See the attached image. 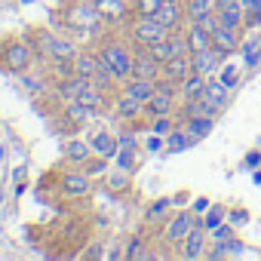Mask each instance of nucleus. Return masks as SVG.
Segmentation results:
<instances>
[{"label": "nucleus", "mask_w": 261, "mask_h": 261, "mask_svg": "<svg viewBox=\"0 0 261 261\" xmlns=\"http://www.w3.org/2000/svg\"><path fill=\"white\" fill-rule=\"evenodd\" d=\"M34 43L53 62H74V56H77L74 43L65 40V37H59V34H53V31H34Z\"/></svg>", "instance_id": "1"}, {"label": "nucleus", "mask_w": 261, "mask_h": 261, "mask_svg": "<svg viewBox=\"0 0 261 261\" xmlns=\"http://www.w3.org/2000/svg\"><path fill=\"white\" fill-rule=\"evenodd\" d=\"M98 56L111 65V71L117 74V80H129V77H133V62H136V56L129 53L123 43L108 40V43L101 46V53H98Z\"/></svg>", "instance_id": "2"}, {"label": "nucleus", "mask_w": 261, "mask_h": 261, "mask_svg": "<svg viewBox=\"0 0 261 261\" xmlns=\"http://www.w3.org/2000/svg\"><path fill=\"white\" fill-rule=\"evenodd\" d=\"M65 22L74 28V31H95L98 22H105L98 16V10L92 7V0H74V4L65 10Z\"/></svg>", "instance_id": "3"}, {"label": "nucleus", "mask_w": 261, "mask_h": 261, "mask_svg": "<svg viewBox=\"0 0 261 261\" xmlns=\"http://www.w3.org/2000/svg\"><path fill=\"white\" fill-rule=\"evenodd\" d=\"M169 34H172V31H166V28L157 22V16H139L136 25H133V37H136L139 46H151V43H157V40H163V37H169Z\"/></svg>", "instance_id": "4"}, {"label": "nucleus", "mask_w": 261, "mask_h": 261, "mask_svg": "<svg viewBox=\"0 0 261 261\" xmlns=\"http://www.w3.org/2000/svg\"><path fill=\"white\" fill-rule=\"evenodd\" d=\"M172 108H175V83L157 80V92L145 101V111L151 117H160V114H172Z\"/></svg>", "instance_id": "5"}, {"label": "nucleus", "mask_w": 261, "mask_h": 261, "mask_svg": "<svg viewBox=\"0 0 261 261\" xmlns=\"http://www.w3.org/2000/svg\"><path fill=\"white\" fill-rule=\"evenodd\" d=\"M28 65H31V46L22 43V40L7 43V49H4V68L13 71V74H22Z\"/></svg>", "instance_id": "6"}, {"label": "nucleus", "mask_w": 261, "mask_h": 261, "mask_svg": "<svg viewBox=\"0 0 261 261\" xmlns=\"http://www.w3.org/2000/svg\"><path fill=\"white\" fill-rule=\"evenodd\" d=\"M215 13H218V22H221V25L243 31V25H246V10H243L240 0H215Z\"/></svg>", "instance_id": "7"}, {"label": "nucleus", "mask_w": 261, "mask_h": 261, "mask_svg": "<svg viewBox=\"0 0 261 261\" xmlns=\"http://www.w3.org/2000/svg\"><path fill=\"white\" fill-rule=\"evenodd\" d=\"M200 221H197V212H178L175 218H169L166 221V230H163V237L169 240V243H181L194 227H197Z\"/></svg>", "instance_id": "8"}, {"label": "nucleus", "mask_w": 261, "mask_h": 261, "mask_svg": "<svg viewBox=\"0 0 261 261\" xmlns=\"http://www.w3.org/2000/svg\"><path fill=\"white\" fill-rule=\"evenodd\" d=\"M227 56L218 49V46H209V49H200V53H191V62H194V71L197 74H203V77H209V74H215L218 68H221V62H224Z\"/></svg>", "instance_id": "9"}, {"label": "nucleus", "mask_w": 261, "mask_h": 261, "mask_svg": "<svg viewBox=\"0 0 261 261\" xmlns=\"http://www.w3.org/2000/svg\"><path fill=\"white\" fill-rule=\"evenodd\" d=\"M191 74H194V62H191V53H185V56H175V59L163 62V77H166L169 83H175V86H181V83H185Z\"/></svg>", "instance_id": "10"}, {"label": "nucleus", "mask_w": 261, "mask_h": 261, "mask_svg": "<svg viewBox=\"0 0 261 261\" xmlns=\"http://www.w3.org/2000/svg\"><path fill=\"white\" fill-rule=\"evenodd\" d=\"M160 71H163V62H157V59L148 53V46H145L142 53H136V62H133V77H142V80H157V77H160Z\"/></svg>", "instance_id": "11"}, {"label": "nucleus", "mask_w": 261, "mask_h": 261, "mask_svg": "<svg viewBox=\"0 0 261 261\" xmlns=\"http://www.w3.org/2000/svg\"><path fill=\"white\" fill-rule=\"evenodd\" d=\"M181 19H185V10L178 0H163V7L157 10V22L166 31H181Z\"/></svg>", "instance_id": "12"}, {"label": "nucleus", "mask_w": 261, "mask_h": 261, "mask_svg": "<svg viewBox=\"0 0 261 261\" xmlns=\"http://www.w3.org/2000/svg\"><path fill=\"white\" fill-rule=\"evenodd\" d=\"M212 43L224 53V56H233L237 49H240V31L237 28H227V25H215V31H212Z\"/></svg>", "instance_id": "13"}, {"label": "nucleus", "mask_w": 261, "mask_h": 261, "mask_svg": "<svg viewBox=\"0 0 261 261\" xmlns=\"http://www.w3.org/2000/svg\"><path fill=\"white\" fill-rule=\"evenodd\" d=\"M89 145H92V151L98 154V157H117V151H120V142L111 136V133H105V129H98V133H92L89 136Z\"/></svg>", "instance_id": "14"}, {"label": "nucleus", "mask_w": 261, "mask_h": 261, "mask_svg": "<svg viewBox=\"0 0 261 261\" xmlns=\"http://www.w3.org/2000/svg\"><path fill=\"white\" fill-rule=\"evenodd\" d=\"M89 175L86 172H65L62 175V191H65V197H83V194H89Z\"/></svg>", "instance_id": "15"}, {"label": "nucleus", "mask_w": 261, "mask_h": 261, "mask_svg": "<svg viewBox=\"0 0 261 261\" xmlns=\"http://www.w3.org/2000/svg\"><path fill=\"white\" fill-rule=\"evenodd\" d=\"M181 243H185V249H181V255H185V258H200V255L206 252V227H203V224H197V227L181 240Z\"/></svg>", "instance_id": "16"}, {"label": "nucleus", "mask_w": 261, "mask_h": 261, "mask_svg": "<svg viewBox=\"0 0 261 261\" xmlns=\"http://www.w3.org/2000/svg\"><path fill=\"white\" fill-rule=\"evenodd\" d=\"M243 71H246V62L243 59H237V62H221V68H218V80L227 86V89H233V86H240V80H243Z\"/></svg>", "instance_id": "17"}, {"label": "nucleus", "mask_w": 261, "mask_h": 261, "mask_svg": "<svg viewBox=\"0 0 261 261\" xmlns=\"http://www.w3.org/2000/svg\"><path fill=\"white\" fill-rule=\"evenodd\" d=\"M92 7L98 10V16L105 19V22H120L123 16H126V0H92Z\"/></svg>", "instance_id": "18"}, {"label": "nucleus", "mask_w": 261, "mask_h": 261, "mask_svg": "<svg viewBox=\"0 0 261 261\" xmlns=\"http://www.w3.org/2000/svg\"><path fill=\"white\" fill-rule=\"evenodd\" d=\"M240 59L246 62V68H255L261 62V31H252L246 43H240Z\"/></svg>", "instance_id": "19"}, {"label": "nucleus", "mask_w": 261, "mask_h": 261, "mask_svg": "<svg viewBox=\"0 0 261 261\" xmlns=\"http://www.w3.org/2000/svg\"><path fill=\"white\" fill-rule=\"evenodd\" d=\"M126 92L133 95V98H139L142 105L157 92V80H142V77H129L126 80Z\"/></svg>", "instance_id": "20"}, {"label": "nucleus", "mask_w": 261, "mask_h": 261, "mask_svg": "<svg viewBox=\"0 0 261 261\" xmlns=\"http://www.w3.org/2000/svg\"><path fill=\"white\" fill-rule=\"evenodd\" d=\"M206 83H209V80H206L203 74H197V71H194V74H191V77L181 83V98H185V105H188V101H197V98H203V92H206Z\"/></svg>", "instance_id": "21"}, {"label": "nucleus", "mask_w": 261, "mask_h": 261, "mask_svg": "<svg viewBox=\"0 0 261 261\" xmlns=\"http://www.w3.org/2000/svg\"><path fill=\"white\" fill-rule=\"evenodd\" d=\"M114 111H117L120 117H126V120H136V117H139V114L145 111V105H142L139 98H133V95H129V92L123 89V95H120V98L114 101Z\"/></svg>", "instance_id": "22"}, {"label": "nucleus", "mask_w": 261, "mask_h": 261, "mask_svg": "<svg viewBox=\"0 0 261 261\" xmlns=\"http://www.w3.org/2000/svg\"><path fill=\"white\" fill-rule=\"evenodd\" d=\"M212 126H215V117H209V114H191V117H188V133H191L197 142L212 133Z\"/></svg>", "instance_id": "23"}, {"label": "nucleus", "mask_w": 261, "mask_h": 261, "mask_svg": "<svg viewBox=\"0 0 261 261\" xmlns=\"http://www.w3.org/2000/svg\"><path fill=\"white\" fill-rule=\"evenodd\" d=\"M197 145V139L188 133V126H175L172 133L166 136V148L169 151H188V148H194Z\"/></svg>", "instance_id": "24"}, {"label": "nucleus", "mask_w": 261, "mask_h": 261, "mask_svg": "<svg viewBox=\"0 0 261 261\" xmlns=\"http://www.w3.org/2000/svg\"><path fill=\"white\" fill-rule=\"evenodd\" d=\"M188 40H191V53H200V49L215 46V43H212V31H206L200 22H194V25L188 28Z\"/></svg>", "instance_id": "25"}, {"label": "nucleus", "mask_w": 261, "mask_h": 261, "mask_svg": "<svg viewBox=\"0 0 261 261\" xmlns=\"http://www.w3.org/2000/svg\"><path fill=\"white\" fill-rule=\"evenodd\" d=\"M95 71H98V56H92V53H77V56H74V74H77V77L92 80Z\"/></svg>", "instance_id": "26"}, {"label": "nucleus", "mask_w": 261, "mask_h": 261, "mask_svg": "<svg viewBox=\"0 0 261 261\" xmlns=\"http://www.w3.org/2000/svg\"><path fill=\"white\" fill-rule=\"evenodd\" d=\"M92 154H95V151H92V145H89V142H80V139L65 142V157H68L71 163H86Z\"/></svg>", "instance_id": "27"}, {"label": "nucleus", "mask_w": 261, "mask_h": 261, "mask_svg": "<svg viewBox=\"0 0 261 261\" xmlns=\"http://www.w3.org/2000/svg\"><path fill=\"white\" fill-rule=\"evenodd\" d=\"M92 114H95L92 108H86L83 101H74V98H71V101H68V108H65V120H68V123H74V126H86Z\"/></svg>", "instance_id": "28"}, {"label": "nucleus", "mask_w": 261, "mask_h": 261, "mask_svg": "<svg viewBox=\"0 0 261 261\" xmlns=\"http://www.w3.org/2000/svg\"><path fill=\"white\" fill-rule=\"evenodd\" d=\"M224 215H227V212H224V206H218V203H215V206H209V209L203 212L200 224H203L206 230H215L218 224H224Z\"/></svg>", "instance_id": "29"}, {"label": "nucleus", "mask_w": 261, "mask_h": 261, "mask_svg": "<svg viewBox=\"0 0 261 261\" xmlns=\"http://www.w3.org/2000/svg\"><path fill=\"white\" fill-rule=\"evenodd\" d=\"M206 13H215V0H188V19L197 22Z\"/></svg>", "instance_id": "30"}, {"label": "nucleus", "mask_w": 261, "mask_h": 261, "mask_svg": "<svg viewBox=\"0 0 261 261\" xmlns=\"http://www.w3.org/2000/svg\"><path fill=\"white\" fill-rule=\"evenodd\" d=\"M83 172H86L89 178H95V175H108V157H98V154H92V157L83 163Z\"/></svg>", "instance_id": "31"}, {"label": "nucleus", "mask_w": 261, "mask_h": 261, "mask_svg": "<svg viewBox=\"0 0 261 261\" xmlns=\"http://www.w3.org/2000/svg\"><path fill=\"white\" fill-rule=\"evenodd\" d=\"M108 188H111L114 194H123V191H129V169L108 172Z\"/></svg>", "instance_id": "32"}, {"label": "nucleus", "mask_w": 261, "mask_h": 261, "mask_svg": "<svg viewBox=\"0 0 261 261\" xmlns=\"http://www.w3.org/2000/svg\"><path fill=\"white\" fill-rule=\"evenodd\" d=\"M117 166L120 169H129V172H133L136 169V148L133 145H120V151H117Z\"/></svg>", "instance_id": "33"}, {"label": "nucleus", "mask_w": 261, "mask_h": 261, "mask_svg": "<svg viewBox=\"0 0 261 261\" xmlns=\"http://www.w3.org/2000/svg\"><path fill=\"white\" fill-rule=\"evenodd\" d=\"M160 7H163V0H136V13L139 16H157Z\"/></svg>", "instance_id": "34"}, {"label": "nucleus", "mask_w": 261, "mask_h": 261, "mask_svg": "<svg viewBox=\"0 0 261 261\" xmlns=\"http://www.w3.org/2000/svg\"><path fill=\"white\" fill-rule=\"evenodd\" d=\"M172 120H169V114H160V117H154V126H151V133H157V136H169L172 133Z\"/></svg>", "instance_id": "35"}, {"label": "nucleus", "mask_w": 261, "mask_h": 261, "mask_svg": "<svg viewBox=\"0 0 261 261\" xmlns=\"http://www.w3.org/2000/svg\"><path fill=\"white\" fill-rule=\"evenodd\" d=\"M169 206H172V197H163V200L151 203V209H148V221H154V218L166 215V209H169Z\"/></svg>", "instance_id": "36"}, {"label": "nucleus", "mask_w": 261, "mask_h": 261, "mask_svg": "<svg viewBox=\"0 0 261 261\" xmlns=\"http://www.w3.org/2000/svg\"><path fill=\"white\" fill-rule=\"evenodd\" d=\"M129 261H133V258H145V249H142V237H133V240H129V249L123 252Z\"/></svg>", "instance_id": "37"}, {"label": "nucleus", "mask_w": 261, "mask_h": 261, "mask_svg": "<svg viewBox=\"0 0 261 261\" xmlns=\"http://www.w3.org/2000/svg\"><path fill=\"white\" fill-rule=\"evenodd\" d=\"M212 233H215L218 243H227V240H233V224H218Z\"/></svg>", "instance_id": "38"}, {"label": "nucleus", "mask_w": 261, "mask_h": 261, "mask_svg": "<svg viewBox=\"0 0 261 261\" xmlns=\"http://www.w3.org/2000/svg\"><path fill=\"white\" fill-rule=\"evenodd\" d=\"M227 218H230V224H233V227H240V224H246V221H249V209H233Z\"/></svg>", "instance_id": "39"}, {"label": "nucleus", "mask_w": 261, "mask_h": 261, "mask_svg": "<svg viewBox=\"0 0 261 261\" xmlns=\"http://www.w3.org/2000/svg\"><path fill=\"white\" fill-rule=\"evenodd\" d=\"M145 148H148V151H160V148H163V136L151 133V136H148V142H145Z\"/></svg>", "instance_id": "40"}, {"label": "nucleus", "mask_w": 261, "mask_h": 261, "mask_svg": "<svg viewBox=\"0 0 261 261\" xmlns=\"http://www.w3.org/2000/svg\"><path fill=\"white\" fill-rule=\"evenodd\" d=\"M261 163V154L258 151H252V154H246V169H255Z\"/></svg>", "instance_id": "41"}, {"label": "nucleus", "mask_w": 261, "mask_h": 261, "mask_svg": "<svg viewBox=\"0 0 261 261\" xmlns=\"http://www.w3.org/2000/svg\"><path fill=\"white\" fill-rule=\"evenodd\" d=\"M209 206H212V203H209L206 197H200V200H194V212H197V215H203V212H206Z\"/></svg>", "instance_id": "42"}, {"label": "nucleus", "mask_w": 261, "mask_h": 261, "mask_svg": "<svg viewBox=\"0 0 261 261\" xmlns=\"http://www.w3.org/2000/svg\"><path fill=\"white\" fill-rule=\"evenodd\" d=\"M25 83H28L31 89H40V92H43V80H34V77H25Z\"/></svg>", "instance_id": "43"}]
</instances>
